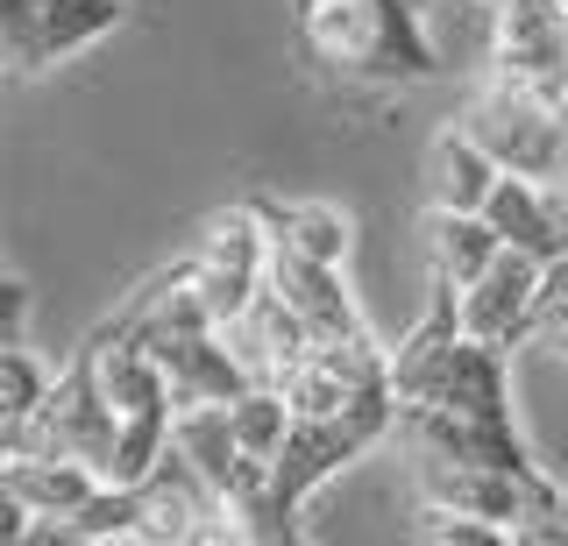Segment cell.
Listing matches in <instances>:
<instances>
[{"instance_id": "6da1fadb", "label": "cell", "mask_w": 568, "mask_h": 546, "mask_svg": "<svg viewBox=\"0 0 568 546\" xmlns=\"http://www.w3.org/2000/svg\"><path fill=\"white\" fill-rule=\"evenodd\" d=\"M298 37L334 79H426V43L413 0H298Z\"/></svg>"}, {"instance_id": "7a4b0ae2", "label": "cell", "mask_w": 568, "mask_h": 546, "mask_svg": "<svg viewBox=\"0 0 568 546\" xmlns=\"http://www.w3.org/2000/svg\"><path fill=\"white\" fill-rule=\"evenodd\" d=\"M390 433H398V398H363V404H348V412H292V433H284V447L271 462L277 511L298 525V511L313 504V490Z\"/></svg>"}, {"instance_id": "3957f363", "label": "cell", "mask_w": 568, "mask_h": 546, "mask_svg": "<svg viewBox=\"0 0 568 546\" xmlns=\"http://www.w3.org/2000/svg\"><path fill=\"white\" fill-rule=\"evenodd\" d=\"M462 128L519 178H568V100H547L519 79L490 72L462 107Z\"/></svg>"}, {"instance_id": "277c9868", "label": "cell", "mask_w": 568, "mask_h": 546, "mask_svg": "<svg viewBox=\"0 0 568 546\" xmlns=\"http://www.w3.org/2000/svg\"><path fill=\"white\" fill-rule=\"evenodd\" d=\"M114 404H106L100 391V369L93 356H71L58 377H50V391L43 404L22 419V426L8 433V447H29V454H64V462H85V468H100V483H106V462H114Z\"/></svg>"}, {"instance_id": "5b68a950", "label": "cell", "mask_w": 568, "mask_h": 546, "mask_svg": "<svg viewBox=\"0 0 568 546\" xmlns=\"http://www.w3.org/2000/svg\"><path fill=\"white\" fill-rule=\"evenodd\" d=\"M106 29H121V0H0V64L36 79L93 50Z\"/></svg>"}, {"instance_id": "8992f818", "label": "cell", "mask_w": 568, "mask_h": 546, "mask_svg": "<svg viewBox=\"0 0 568 546\" xmlns=\"http://www.w3.org/2000/svg\"><path fill=\"white\" fill-rule=\"evenodd\" d=\"M185 270H192V291L206 298L213 320H221V327L235 320L248 298L263 291V270H271V227H263L256 199L213 214L206 235H200V249L185 256Z\"/></svg>"}, {"instance_id": "52a82bcc", "label": "cell", "mask_w": 568, "mask_h": 546, "mask_svg": "<svg viewBox=\"0 0 568 546\" xmlns=\"http://www.w3.org/2000/svg\"><path fill=\"white\" fill-rule=\"evenodd\" d=\"M490 22V72L568 100V8L561 0H497Z\"/></svg>"}, {"instance_id": "ba28073f", "label": "cell", "mask_w": 568, "mask_h": 546, "mask_svg": "<svg viewBox=\"0 0 568 546\" xmlns=\"http://www.w3.org/2000/svg\"><path fill=\"white\" fill-rule=\"evenodd\" d=\"M135 497H142L150 546H221V539H235V525H227V497L178 447L135 483Z\"/></svg>"}, {"instance_id": "9c48e42d", "label": "cell", "mask_w": 568, "mask_h": 546, "mask_svg": "<svg viewBox=\"0 0 568 546\" xmlns=\"http://www.w3.org/2000/svg\"><path fill=\"white\" fill-rule=\"evenodd\" d=\"M532 298H540V262L526 249H505L469 291H455V320L469 341L519 348V341H532Z\"/></svg>"}, {"instance_id": "30bf717a", "label": "cell", "mask_w": 568, "mask_h": 546, "mask_svg": "<svg viewBox=\"0 0 568 546\" xmlns=\"http://www.w3.org/2000/svg\"><path fill=\"white\" fill-rule=\"evenodd\" d=\"M221 333H227V348H235V362H242L248 383H284V377L298 369V356L313 348L306 320H298V312L284 306V291H271V285L248 298V306H242Z\"/></svg>"}, {"instance_id": "8fae6325", "label": "cell", "mask_w": 568, "mask_h": 546, "mask_svg": "<svg viewBox=\"0 0 568 546\" xmlns=\"http://www.w3.org/2000/svg\"><path fill=\"white\" fill-rule=\"evenodd\" d=\"M263 285L284 291V306L306 320L313 341L363 333V312H355V298H348V285H342V262H313V256L277 249V241H271V270H263Z\"/></svg>"}, {"instance_id": "7c38bea8", "label": "cell", "mask_w": 568, "mask_h": 546, "mask_svg": "<svg viewBox=\"0 0 568 546\" xmlns=\"http://www.w3.org/2000/svg\"><path fill=\"white\" fill-rule=\"evenodd\" d=\"M413 483H419V504H448V511H469V518L511 525L519 490H526V468L455 462V454H413Z\"/></svg>"}, {"instance_id": "4fadbf2b", "label": "cell", "mask_w": 568, "mask_h": 546, "mask_svg": "<svg viewBox=\"0 0 568 546\" xmlns=\"http://www.w3.org/2000/svg\"><path fill=\"white\" fill-rule=\"evenodd\" d=\"M0 483H8V497L36 518V533H50V525H64L71 511H85V497L100 490V468L64 462V454L8 447V462H0ZM36 533H29V539H36Z\"/></svg>"}, {"instance_id": "5bb4252c", "label": "cell", "mask_w": 568, "mask_h": 546, "mask_svg": "<svg viewBox=\"0 0 568 546\" xmlns=\"http://www.w3.org/2000/svg\"><path fill=\"white\" fill-rule=\"evenodd\" d=\"M497 256H505V235L490 227V214H448V206H426V285L469 291Z\"/></svg>"}, {"instance_id": "9a60e30c", "label": "cell", "mask_w": 568, "mask_h": 546, "mask_svg": "<svg viewBox=\"0 0 568 546\" xmlns=\"http://www.w3.org/2000/svg\"><path fill=\"white\" fill-rule=\"evenodd\" d=\"M497 178H505V164H497V156L476 143L462 121H455L448 135H434V150H426V206H448V214H484Z\"/></svg>"}, {"instance_id": "2e32d148", "label": "cell", "mask_w": 568, "mask_h": 546, "mask_svg": "<svg viewBox=\"0 0 568 546\" xmlns=\"http://www.w3.org/2000/svg\"><path fill=\"white\" fill-rule=\"evenodd\" d=\"M484 214H490L497 235H505V249H526L532 262H555L568 249V235L555 220V199H547V178H519V171H505Z\"/></svg>"}, {"instance_id": "e0dca14e", "label": "cell", "mask_w": 568, "mask_h": 546, "mask_svg": "<svg viewBox=\"0 0 568 546\" xmlns=\"http://www.w3.org/2000/svg\"><path fill=\"white\" fill-rule=\"evenodd\" d=\"M256 214H263L277 249H298L313 262H342L348 256V214H334V206H271V199H256Z\"/></svg>"}, {"instance_id": "ac0fdd59", "label": "cell", "mask_w": 568, "mask_h": 546, "mask_svg": "<svg viewBox=\"0 0 568 546\" xmlns=\"http://www.w3.org/2000/svg\"><path fill=\"white\" fill-rule=\"evenodd\" d=\"M227 426H235L248 462H277L284 433H292V398L277 383H248L242 398H227Z\"/></svg>"}, {"instance_id": "d6986e66", "label": "cell", "mask_w": 568, "mask_h": 546, "mask_svg": "<svg viewBox=\"0 0 568 546\" xmlns=\"http://www.w3.org/2000/svg\"><path fill=\"white\" fill-rule=\"evenodd\" d=\"M505 533H511V546H568V490H561L540 462L526 468L519 511H511Z\"/></svg>"}, {"instance_id": "ffe728a7", "label": "cell", "mask_w": 568, "mask_h": 546, "mask_svg": "<svg viewBox=\"0 0 568 546\" xmlns=\"http://www.w3.org/2000/svg\"><path fill=\"white\" fill-rule=\"evenodd\" d=\"M43 391H50V369L36 362L22 341H8V348H0V433L22 426L36 404H43Z\"/></svg>"}, {"instance_id": "44dd1931", "label": "cell", "mask_w": 568, "mask_h": 546, "mask_svg": "<svg viewBox=\"0 0 568 546\" xmlns=\"http://www.w3.org/2000/svg\"><path fill=\"white\" fill-rule=\"evenodd\" d=\"M413 533H419V539H434V546H511L505 525L469 518V511H448V504H419Z\"/></svg>"}, {"instance_id": "7402d4cb", "label": "cell", "mask_w": 568, "mask_h": 546, "mask_svg": "<svg viewBox=\"0 0 568 546\" xmlns=\"http://www.w3.org/2000/svg\"><path fill=\"white\" fill-rule=\"evenodd\" d=\"M22 333H29V285L0 270V348L22 341Z\"/></svg>"}, {"instance_id": "603a6c76", "label": "cell", "mask_w": 568, "mask_h": 546, "mask_svg": "<svg viewBox=\"0 0 568 546\" xmlns=\"http://www.w3.org/2000/svg\"><path fill=\"white\" fill-rule=\"evenodd\" d=\"M568 306V249L555 262H540V298H532V327L547 320V312H561Z\"/></svg>"}, {"instance_id": "cb8c5ba5", "label": "cell", "mask_w": 568, "mask_h": 546, "mask_svg": "<svg viewBox=\"0 0 568 546\" xmlns=\"http://www.w3.org/2000/svg\"><path fill=\"white\" fill-rule=\"evenodd\" d=\"M532 341H540L547 356H561V362H568V306H561V312H547V320L532 327Z\"/></svg>"}, {"instance_id": "d4e9b609", "label": "cell", "mask_w": 568, "mask_h": 546, "mask_svg": "<svg viewBox=\"0 0 568 546\" xmlns=\"http://www.w3.org/2000/svg\"><path fill=\"white\" fill-rule=\"evenodd\" d=\"M547 199H555V220H561V235H568V178H547Z\"/></svg>"}, {"instance_id": "484cf974", "label": "cell", "mask_w": 568, "mask_h": 546, "mask_svg": "<svg viewBox=\"0 0 568 546\" xmlns=\"http://www.w3.org/2000/svg\"><path fill=\"white\" fill-rule=\"evenodd\" d=\"M561 8H568V0H561Z\"/></svg>"}]
</instances>
